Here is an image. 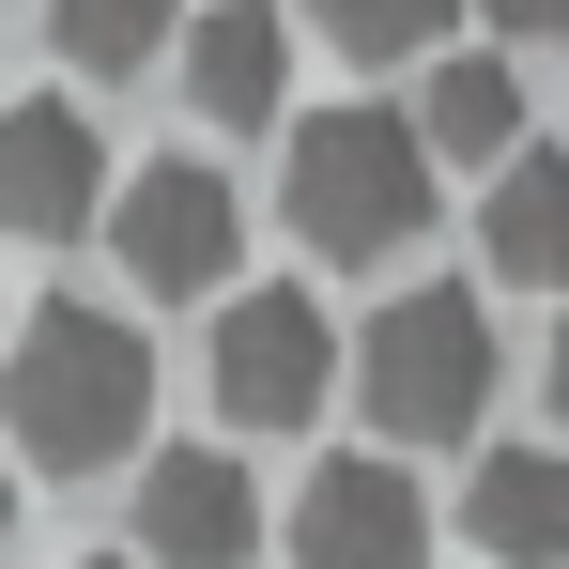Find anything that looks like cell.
<instances>
[{"mask_svg":"<svg viewBox=\"0 0 569 569\" xmlns=\"http://www.w3.org/2000/svg\"><path fill=\"white\" fill-rule=\"evenodd\" d=\"M477 262L523 292H569V154L555 139H523L508 170H492V200H477Z\"/></svg>","mask_w":569,"mask_h":569,"instance_id":"8fae6325","label":"cell"},{"mask_svg":"<svg viewBox=\"0 0 569 569\" xmlns=\"http://www.w3.org/2000/svg\"><path fill=\"white\" fill-rule=\"evenodd\" d=\"M170 16H186V0H47V47H62L78 78H139V62L170 47Z\"/></svg>","mask_w":569,"mask_h":569,"instance_id":"4fadbf2b","label":"cell"},{"mask_svg":"<svg viewBox=\"0 0 569 569\" xmlns=\"http://www.w3.org/2000/svg\"><path fill=\"white\" fill-rule=\"evenodd\" d=\"M0 539H16V477H0Z\"/></svg>","mask_w":569,"mask_h":569,"instance_id":"e0dca14e","label":"cell"},{"mask_svg":"<svg viewBox=\"0 0 569 569\" xmlns=\"http://www.w3.org/2000/svg\"><path fill=\"white\" fill-rule=\"evenodd\" d=\"M416 139H431V170H508V154H523V78H508V47H447V62L416 78Z\"/></svg>","mask_w":569,"mask_h":569,"instance_id":"30bf717a","label":"cell"},{"mask_svg":"<svg viewBox=\"0 0 569 569\" xmlns=\"http://www.w3.org/2000/svg\"><path fill=\"white\" fill-rule=\"evenodd\" d=\"M292 231H308V262H400L431 231V139H416V108H323V123H292Z\"/></svg>","mask_w":569,"mask_h":569,"instance_id":"7a4b0ae2","label":"cell"},{"mask_svg":"<svg viewBox=\"0 0 569 569\" xmlns=\"http://www.w3.org/2000/svg\"><path fill=\"white\" fill-rule=\"evenodd\" d=\"M262 555V492L231 447H154L139 462V569H247Z\"/></svg>","mask_w":569,"mask_h":569,"instance_id":"52a82bcc","label":"cell"},{"mask_svg":"<svg viewBox=\"0 0 569 569\" xmlns=\"http://www.w3.org/2000/svg\"><path fill=\"white\" fill-rule=\"evenodd\" d=\"M355 400H370V431L400 447H477V400H492V323H477V292H385L370 339H355Z\"/></svg>","mask_w":569,"mask_h":569,"instance_id":"3957f363","label":"cell"},{"mask_svg":"<svg viewBox=\"0 0 569 569\" xmlns=\"http://www.w3.org/2000/svg\"><path fill=\"white\" fill-rule=\"evenodd\" d=\"M108 262H123L139 292H231V262H247V200H231V170H200V154L123 170V200H108Z\"/></svg>","mask_w":569,"mask_h":569,"instance_id":"277c9868","label":"cell"},{"mask_svg":"<svg viewBox=\"0 0 569 569\" xmlns=\"http://www.w3.org/2000/svg\"><path fill=\"white\" fill-rule=\"evenodd\" d=\"M555 431H569V323H555Z\"/></svg>","mask_w":569,"mask_h":569,"instance_id":"2e32d148","label":"cell"},{"mask_svg":"<svg viewBox=\"0 0 569 569\" xmlns=\"http://www.w3.org/2000/svg\"><path fill=\"white\" fill-rule=\"evenodd\" d=\"M292 16H308V31H323L339 62H416V47H431V31H447L462 0H292Z\"/></svg>","mask_w":569,"mask_h":569,"instance_id":"5bb4252c","label":"cell"},{"mask_svg":"<svg viewBox=\"0 0 569 569\" xmlns=\"http://www.w3.org/2000/svg\"><path fill=\"white\" fill-rule=\"evenodd\" d=\"M78 569H123V555H78Z\"/></svg>","mask_w":569,"mask_h":569,"instance_id":"ac0fdd59","label":"cell"},{"mask_svg":"<svg viewBox=\"0 0 569 569\" xmlns=\"http://www.w3.org/2000/svg\"><path fill=\"white\" fill-rule=\"evenodd\" d=\"M462 523H477V555L555 569V555H569V447H477V477H462Z\"/></svg>","mask_w":569,"mask_h":569,"instance_id":"7c38bea8","label":"cell"},{"mask_svg":"<svg viewBox=\"0 0 569 569\" xmlns=\"http://www.w3.org/2000/svg\"><path fill=\"white\" fill-rule=\"evenodd\" d=\"M292 569H431V492L400 462H308L292 492Z\"/></svg>","mask_w":569,"mask_h":569,"instance_id":"8992f818","label":"cell"},{"mask_svg":"<svg viewBox=\"0 0 569 569\" xmlns=\"http://www.w3.org/2000/svg\"><path fill=\"white\" fill-rule=\"evenodd\" d=\"M186 108L231 123V139L292 108V16H278V0H216V16L186 31Z\"/></svg>","mask_w":569,"mask_h":569,"instance_id":"9c48e42d","label":"cell"},{"mask_svg":"<svg viewBox=\"0 0 569 569\" xmlns=\"http://www.w3.org/2000/svg\"><path fill=\"white\" fill-rule=\"evenodd\" d=\"M323 385H339L323 292H231V308H216V416H231V431H308Z\"/></svg>","mask_w":569,"mask_h":569,"instance_id":"5b68a950","label":"cell"},{"mask_svg":"<svg viewBox=\"0 0 569 569\" xmlns=\"http://www.w3.org/2000/svg\"><path fill=\"white\" fill-rule=\"evenodd\" d=\"M93 216H108V139L62 93H16L0 108V231L62 247V231H93Z\"/></svg>","mask_w":569,"mask_h":569,"instance_id":"ba28073f","label":"cell"},{"mask_svg":"<svg viewBox=\"0 0 569 569\" xmlns=\"http://www.w3.org/2000/svg\"><path fill=\"white\" fill-rule=\"evenodd\" d=\"M0 431H16V462L47 477H108V462H154L139 431H154V339L139 323H108V308H31L16 339H0Z\"/></svg>","mask_w":569,"mask_h":569,"instance_id":"6da1fadb","label":"cell"},{"mask_svg":"<svg viewBox=\"0 0 569 569\" xmlns=\"http://www.w3.org/2000/svg\"><path fill=\"white\" fill-rule=\"evenodd\" d=\"M477 16H492L508 47H555V31H569V0H477Z\"/></svg>","mask_w":569,"mask_h":569,"instance_id":"9a60e30c","label":"cell"}]
</instances>
